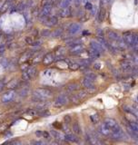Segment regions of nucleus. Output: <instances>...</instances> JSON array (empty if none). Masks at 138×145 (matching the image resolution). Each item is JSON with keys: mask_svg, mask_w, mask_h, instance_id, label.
Returning <instances> with one entry per match:
<instances>
[{"mask_svg": "<svg viewBox=\"0 0 138 145\" xmlns=\"http://www.w3.org/2000/svg\"><path fill=\"white\" fill-rule=\"evenodd\" d=\"M34 100L37 102H43L46 98H49L52 96V92L48 89L45 88H38L34 91Z\"/></svg>", "mask_w": 138, "mask_h": 145, "instance_id": "1", "label": "nucleus"}, {"mask_svg": "<svg viewBox=\"0 0 138 145\" xmlns=\"http://www.w3.org/2000/svg\"><path fill=\"white\" fill-rule=\"evenodd\" d=\"M110 137L111 139L113 140H125L126 138V136H125V132L123 131V130L120 128H118V129H116L112 131L111 134H110Z\"/></svg>", "mask_w": 138, "mask_h": 145, "instance_id": "2", "label": "nucleus"}, {"mask_svg": "<svg viewBox=\"0 0 138 145\" xmlns=\"http://www.w3.org/2000/svg\"><path fill=\"white\" fill-rule=\"evenodd\" d=\"M82 84L85 88H86L88 93H94L95 91V86L93 84V80L89 79L87 77L85 76V78L82 79Z\"/></svg>", "mask_w": 138, "mask_h": 145, "instance_id": "3", "label": "nucleus"}, {"mask_svg": "<svg viewBox=\"0 0 138 145\" xmlns=\"http://www.w3.org/2000/svg\"><path fill=\"white\" fill-rule=\"evenodd\" d=\"M68 101H69V99H68V97L66 94H60L59 96H57V98L56 99L54 105V107L60 108V107L66 105V104L68 102Z\"/></svg>", "mask_w": 138, "mask_h": 145, "instance_id": "4", "label": "nucleus"}, {"mask_svg": "<svg viewBox=\"0 0 138 145\" xmlns=\"http://www.w3.org/2000/svg\"><path fill=\"white\" fill-rule=\"evenodd\" d=\"M134 39H135V34H133L131 33H128V34H125L124 35V41L126 45L128 46H134Z\"/></svg>", "mask_w": 138, "mask_h": 145, "instance_id": "5", "label": "nucleus"}, {"mask_svg": "<svg viewBox=\"0 0 138 145\" xmlns=\"http://www.w3.org/2000/svg\"><path fill=\"white\" fill-rule=\"evenodd\" d=\"M104 123H105V124H106L107 126L112 130V131L120 128V126H119V124H118L117 122H116L115 120H113V119H110V118L105 119V120H104Z\"/></svg>", "mask_w": 138, "mask_h": 145, "instance_id": "6", "label": "nucleus"}, {"mask_svg": "<svg viewBox=\"0 0 138 145\" xmlns=\"http://www.w3.org/2000/svg\"><path fill=\"white\" fill-rule=\"evenodd\" d=\"M90 46H91V48H93V49L97 50L98 52H100L101 54H102V53H104V46H103V45H101L99 42H97V41H95V40L91 41V42H90Z\"/></svg>", "mask_w": 138, "mask_h": 145, "instance_id": "7", "label": "nucleus"}, {"mask_svg": "<svg viewBox=\"0 0 138 145\" xmlns=\"http://www.w3.org/2000/svg\"><path fill=\"white\" fill-rule=\"evenodd\" d=\"M15 97V92L14 91H8L7 93H5L2 96V102H8L13 100Z\"/></svg>", "mask_w": 138, "mask_h": 145, "instance_id": "8", "label": "nucleus"}, {"mask_svg": "<svg viewBox=\"0 0 138 145\" xmlns=\"http://www.w3.org/2000/svg\"><path fill=\"white\" fill-rule=\"evenodd\" d=\"M54 61V54H53V53H48V54H46L45 56H44L43 63L45 65H49V64H51Z\"/></svg>", "mask_w": 138, "mask_h": 145, "instance_id": "9", "label": "nucleus"}, {"mask_svg": "<svg viewBox=\"0 0 138 145\" xmlns=\"http://www.w3.org/2000/svg\"><path fill=\"white\" fill-rule=\"evenodd\" d=\"M83 50H84V46L81 44H78V45L72 46V48L70 49V53L72 54H79L83 52Z\"/></svg>", "mask_w": 138, "mask_h": 145, "instance_id": "10", "label": "nucleus"}, {"mask_svg": "<svg viewBox=\"0 0 138 145\" xmlns=\"http://www.w3.org/2000/svg\"><path fill=\"white\" fill-rule=\"evenodd\" d=\"M100 131H101V133L104 134V135L110 136V134H111L112 132V130L104 122V123H102V124L100 125Z\"/></svg>", "mask_w": 138, "mask_h": 145, "instance_id": "11", "label": "nucleus"}, {"mask_svg": "<svg viewBox=\"0 0 138 145\" xmlns=\"http://www.w3.org/2000/svg\"><path fill=\"white\" fill-rule=\"evenodd\" d=\"M51 9H52V7L50 5H46L43 7L42 9V12H41V16L42 17H46L51 12Z\"/></svg>", "mask_w": 138, "mask_h": 145, "instance_id": "12", "label": "nucleus"}, {"mask_svg": "<svg viewBox=\"0 0 138 145\" xmlns=\"http://www.w3.org/2000/svg\"><path fill=\"white\" fill-rule=\"evenodd\" d=\"M80 28H81V26H80V25H78V24H72V25L69 26L68 31H69V33H70L71 34H76L77 32L80 30Z\"/></svg>", "mask_w": 138, "mask_h": 145, "instance_id": "13", "label": "nucleus"}, {"mask_svg": "<svg viewBox=\"0 0 138 145\" xmlns=\"http://www.w3.org/2000/svg\"><path fill=\"white\" fill-rule=\"evenodd\" d=\"M107 36H108V38L112 41H118L120 39L119 34L114 31H109L108 33H107Z\"/></svg>", "mask_w": 138, "mask_h": 145, "instance_id": "14", "label": "nucleus"}, {"mask_svg": "<svg viewBox=\"0 0 138 145\" xmlns=\"http://www.w3.org/2000/svg\"><path fill=\"white\" fill-rule=\"evenodd\" d=\"M121 67L124 71H130L132 70V68H133V65H132V63L128 61H123L121 62Z\"/></svg>", "mask_w": 138, "mask_h": 145, "instance_id": "15", "label": "nucleus"}, {"mask_svg": "<svg viewBox=\"0 0 138 145\" xmlns=\"http://www.w3.org/2000/svg\"><path fill=\"white\" fill-rule=\"evenodd\" d=\"M66 54V49L63 47H59L58 49L56 51V58L58 59H63L64 54Z\"/></svg>", "mask_w": 138, "mask_h": 145, "instance_id": "16", "label": "nucleus"}, {"mask_svg": "<svg viewBox=\"0 0 138 145\" xmlns=\"http://www.w3.org/2000/svg\"><path fill=\"white\" fill-rule=\"evenodd\" d=\"M78 84H75V83H72V84H68L67 86H66V90H67V92H70V93H72V92H75V91L78 90Z\"/></svg>", "mask_w": 138, "mask_h": 145, "instance_id": "17", "label": "nucleus"}, {"mask_svg": "<svg viewBox=\"0 0 138 145\" xmlns=\"http://www.w3.org/2000/svg\"><path fill=\"white\" fill-rule=\"evenodd\" d=\"M51 134L57 140H66L65 136L62 133H60V132H58L57 131H51Z\"/></svg>", "mask_w": 138, "mask_h": 145, "instance_id": "18", "label": "nucleus"}, {"mask_svg": "<svg viewBox=\"0 0 138 145\" xmlns=\"http://www.w3.org/2000/svg\"><path fill=\"white\" fill-rule=\"evenodd\" d=\"M46 22H47V23H45V25H48V26H53V25L57 24V18L56 17V16H52V17H50Z\"/></svg>", "mask_w": 138, "mask_h": 145, "instance_id": "19", "label": "nucleus"}, {"mask_svg": "<svg viewBox=\"0 0 138 145\" xmlns=\"http://www.w3.org/2000/svg\"><path fill=\"white\" fill-rule=\"evenodd\" d=\"M11 2H12V0H7V1L2 5V7H1V12H2V13H5V12L7 11V9L10 7Z\"/></svg>", "mask_w": 138, "mask_h": 145, "instance_id": "20", "label": "nucleus"}, {"mask_svg": "<svg viewBox=\"0 0 138 145\" xmlns=\"http://www.w3.org/2000/svg\"><path fill=\"white\" fill-rule=\"evenodd\" d=\"M65 138H66V140L70 141V142H78V139L75 135H73V134H66L65 136Z\"/></svg>", "mask_w": 138, "mask_h": 145, "instance_id": "21", "label": "nucleus"}, {"mask_svg": "<svg viewBox=\"0 0 138 145\" xmlns=\"http://www.w3.org/2000/svg\"><path fill=\"white\" fill-rule=\"evenodd\" d=\"M26 72H27V74H28V75L30 76V78H33V77H35V75H36V67H29V68H27Z\"/></svg>", "mask_w": 138, "mask_h": 145, "instance_id": "22", "label": "nucleus"}, {"mask_svg": "<svg viewBox=\"0 0 138 145\" xmlns=\"http://www.w3.org/2000/svg\"><path fill=\"white\" fill-rule=\"evenodd\" d=\"M73 131L75 133H77V134H80L81 133V128L79 126V123L78 122H74L73 123Z\"/></svg>", "mask_w": 138, "mask_h": 145, "instance_id": "23", "label": "nucleus"}, {"mask_svg": "<svg viewBox=\"0 0 138 145\" xmlns=\"http://www.w3.org/2000/svg\"><path fill=\"white\" fill-rule=\"evenodd\" d=\"M90 54H91V58H93V59H95V58H98V57L100 56V54H101V53L98 52L97 50H95V49H93V48H91L90 50Z\"/></svg>", "mask_w": 138, "mask_h": 145, "instance_id": "24", "label": "nucleus"}, {"mask_svg": "<svg viewBox=\"0 0 138 145\" xmlns=\"http://www.w3.org/2000/svg\"><path fill=\"white\" fill-rule=\"evenodd\" d=\"M17 85H18L17 80L14 79V80H12L10 83H8V84H7V88H8V89H14V88H16V87H17Z\"/></svg>", "mask_w": 138, "mask_h": 145, "instance_id": "25", "label": "nucleus"}, {"mask_svg": "<svg viewBox=\"0 0 138 145\" xmlns=\"http://www.w3.org/2000/svg\"><path fill=\"white\" fill-rule=\"evenodd\" d=\"M70 15V10L68 7H64L63 9L60 12V16H63V17H66V16H68Z\"/></svg>", "mask_w": 138, "mask_h": 145, "instance_id": "26", "label": "nucleus"}, {"mask_svg": "<svg viewBox=\"0 0 138 145\" xmlns=\"http://www.w3.org/2000/svg\"><path fill=\"white\" fill-rule=\"evenodd\" d=\"M28 93H29V89L27 88V87H24L19 92V95H20L21 97H25V96H26L28 94Z\"/></svg>", "mask_w": 138, "mask_h": 145, "instance_id": "27", "label": "nucleus"}, {"mask_svg": "<svg viewBox=\"0 0 138 145\" xmlns=\"http://www.w3.org/2000/svg\"><path fill=\"white\" fill-rule=\"evenodd\" d=\"M79 68H80V64L77 63H73L69 64V69H70V70L75 71L77 70V69H79Z\"/></svg>", "mask_w": 138, "mask_h": 145, "instance_id": "28", "label": "nucleus"}, {"mask_svg": "<svg viewBox=\"0 0 138 145\" xmlns=\"http://www.w3.org/2000/svg\"><path fill=\"white\" fill-rule=\"evenodd\" d=\"M62 34V30L61 29H57L56 31H54L51 34V36L52 37H58V36H60Z\"/></svg>", "mask_w": 138, "mask_h": 145, "instance_id": "29", "label": "nucleus"}, {"mask_svg": "<svg viewBox=\"0 0 138 145\" xmlns=\"http://www.w3.org/2000/svg\"><path fill=\"white\" fill-rule=\"evenodd\" d=\"M130 123V126L136 131L138 132V122H129Z\"/></svg>", "mask_w": 138, "mask_h": 145, "instance_id": "30", "label": "nucleus"}, {"mask_svg": "<svg viewBox=\"0 0 138 145\" xmlns=\"http://www.w3.org/2000/svg\"><path fill=\"white\" fill-rule=\"evenodd\" d=\"M85 76L87 77V78H89V79H91V80H93V81L96 78V75H95L94 72H86V75H85Z\"/></svg>", "mask_w": 138, "mask_h": 145, "instance_id": "31", "label": "nucleus"}, {"mask_svg": "<svg viewBox=\"0 0 138 145\" xmlns=\"http://www.w3.org/2000/svg\"><path fill=\"white\" fill-rule=\"evenodd\" d=\"M71 101H72L73 102H75V103H78V102H79V101H80V98L77 94L72 95V96H71Z\"/></svg>", "mask_w": 138, "mask_h": 145, "instance_id": "32", "label": "nucleus"}, {"mask_svg": "<svg viewBox=\"0 0 138 145\" xmlns=\"http://www.w3.org/2000/svg\"><path fill=\"white\" fill-rule=\"evenodd\" d=\"M30 53H25V54H24L22 55V57H21V59H20V62H25V61H26L27 59L29 58L30 57Z\"/></svg>", "mask_w": 138, "mask_h": 145, "instance_id": "33", "label": "nucleus"}, {"mask_svg": "<svg viewBox=\"0 0 138 145\" xmlns=\"http://www.w3.org/2000/svg\"><path fill=\"white\" fill-rule=\"evenodd\" d=\"M22 78L23 80H25V81H28V80H30L31 78H30V76L28 75V74H27V72L25 71V72H23V75H22Z\"/></svg>", "mask_w": 138, "mask_h": 145, "instance_id": "34", "label": "nucleus"}, {"mask_svg": "<svg viewBox=\"0 0 138 145\" xmlns=\"http://www.w3.org/2000/svg\"><path fill=\"white\" fill-rule=\"evenodd\" d=\"M90 119H91V121L94 122V123H96V122H98V116H97V114H94V115H91L90 116Z\"/></svg>", "mask_w": 138, "mask_h": 145, "instance_id": "35", "label": "nucleus"}, {"mask_svg": "<svg viewBox=\"0 0 138 145\" xmlns=\"http://www.w3.org/2000/svg\"><path fill=\"white\" fill-rule=\"evenodd\" d=\"M0 64H1L3 67H7V66H8V61H7V59L3 58L2 60H1V62H0Z\"/></svg>", "mask_w": 138, "mask_h": 145, "instance_id": "36", "label": "nucleus"}, {"mask_svg": "<svg viewBox=\"0 0 138 145\" xmlns=\"http://www.w3.org/2000/svg\"><path fill=\"white\" fill-rule=\"evenodd\" d=\"M86 93H87L86 91H81V92H79V93H77V95L79 96L80 99H82V98H84L85 96H86Z\"/></svg>", "mask_w": 138, "mask_h": 145, "instance_id": "37", "label": "nucleus"}, {"mask_svg": "<svg viewBox=\"0 0 138 145\" xmlns=\"http://www.w3.org/2000/svg\"><path fill=\"white\" fill-rule=\"evenodd\" d=\"M27 113L28 114H30L31 116H36L38 114V113H37V111L36 110H29V111L27 112Z\"/></svg>", "mask_w": 138, "mask_h": 145, "instance_id": "38", "label": "nucleus"}, {"mask_svg": "<svg viewBox=\"0 0 138 145\" xmlns=\"http://www.w3.org/2000/svg\"><path fill=\"white\" fill-rule=\"evenodd\" d=\"M6 51V46L4 44H0V55H2Z\"/></svg>", "mask_w": 138, "mask_h": 145, "instance_id": "39", "label": "nucleus"}, {"mask_svg": "<svg viewBox=\"0 0 138 145\" xmlns=\"http://www.w3.org/2000/svg\"><path fill=\"white\" fill-rule=\"evenodd\" d=\"M64 121H65V122H66V123H69V122H71L70 115H66V116H65V118H64Z\"/></svg>", "mask_w": 138, "mask_h": 145, "instance_id": "40", "label": "nucleus"}, {"mask_svg": "<svg viewBox=\"0 0 138 145\" xmlns=\"http://www.w3.org/2000/svg\"><path fill=\"white\" fill-rule=\"evenodd\" d=\"M41 115L43 116V117H46V116H48L50 114V113L48 111H45V112H43V113H40Z\"/></svg>", "mask_w": 138, "mask_h": 145, "instance_id": "41", "label": "nucleus"}, {"mask_svg": "<svg viewBox=\"0 0 138 145\" xmlns=\"http://www.w3.org/2000/svg\"><path fill=\"white\" fill-rule=\"evenodd\" d=\"M51 72H52V71H51V70H46V71H45V72H44V75H47V76H50V75H52Z\"/></svg>", "mask_w": 138, "mask_h": 145, "instance_id": "42", "label": "nucleus"}, {"mask_svg": "<svg viewBox=\"0 0 138 145\" xmlns=\"http://www.w3.org/2000/svg\"><path fill=\"white\" fill-rule=\"evenodd\" d=\"M94 68H95V69H96V70H99L100 68H101V63H95V65H94Z\"/></svg>", "mask_w": 138, "mask_h": 145, "instance_id": "43", "label": "nucleus"}, {"mask_svg": "<svg viewBox=\"0 0 138 145\" xmlns=\"http://www.w3.org/2000/svg\"><path fill=\"white\" fill-rule=\"evenodd\" d=\"M49 31H47V30H46V31H43L42 32V35L43 36H48L49 35Z\"/></svg>", "mask_w": 138, "mask_h": 145, "instance_id": "44", "label": "nucleus"}, {"mask_svg": "<svg viewBox=\"0 0 138 145\" xmlns=\"http://www.w3.org/2000/svg\"><path fill=\"white\" fill-rule=\"evenodd\" d=\"M43 136H44V137H45V139H49V138H50L49 133H48V132H46V131H45V132H44V133H43Z\"/></svg>", "mask_w": 138, "mask_h": 145, "instance_id": "45", "label": "nucleus"}, {"mask_svg": "<svg viewBox=\"0 0 138 145\" xmlns=\"http://www.w3.org/2000/svg\"><path fill=\"white\" fill-rule=\"evenodd\" d=\"M4 85H5L4 81H0V92L3 90V88H4Z\"/></svg>", "mask_w": 138, "mask_h": 145, "instance_id": "46", "label": "nucleus"}, {"mask_svg": "<svg viewBox=\"0 0 138 145\" xmlns=\"http://www.w3.org/2000/svg\"><path fill=\"white\" fill-rule=\"evenodd\" d=\"M25 41H26L27 44H33V40H32V38H30V37H27L26 39H25Z\"/></svg>", "mask_w": 138, "mask_h": 145, "instance_id": "47", "label": "nucleus"}, {"mask_svg": "<svg viewBox=\"0 0 138 145\" xmlns=\"http://www.w3.org/2000/svg\"><path fill=\"white\" fill-rule=\"evenodd\" d=\"M43 133H44V132H41L40 131H36V134L37 136H38V137H41V136H43Z\"/></svg>", "mask_w": 138, "mask_h": 145, "instance_id": "48", "label": "nucleus"}, {"mask_svg": "<svg viewBox=\"0 0 138 145\" xmlns=\"http://www.w3.org/2000/svg\"><path fill=\"white\" fill-rule=\"evenodd\" d=\"M11 136H12L11 132H7V133L6 134V136H5V137H6V138H7V137H11Z\"/></svg>", "mask_w": 138, "mask_h": 145, "instance_id": "49", "label": "nucleus"}, {"mask_svg": "<svg viewBox=\"0 0 138 145\" xmlns=\"http://www.w3.org/2000/svg\"><path fill=\"white\" fill-rule=\"evenodd\" d=\"M91 7H92V6H91L90 4H87L86 5V8H88V9H90Z\"/></svg>", "mask_w": 138, "mask_h": 145, "instance_id": "50", "label": "nucleus"}, {"mask_svg": "<svg viewBox=\"0 0 138 145\" xmlns=\"http://www.w3.org/2000/svg\"><path fill=\"white\" fill-rule=\"evenodd\" d=\"M35 143H36V144H43V141H36V142H35Z\"/></svg>", "mask_w": 138, "mask_h": 145, "instance_id": "51", "label": "nucleus"}, {"mask_svg": "<svg viewBox=\"0 0 138 145\" xmlns=\"http://www.w3.org/2000/svg\"><path fill=\"white\" fill-rule=\"evenodd\" d=\"M136 102H137V103H138V94H137V96H136Z\"/></svg>", "mask_w": 138, "mask_h": 145, "instance_id": "52", "label": "nucleus"}, {"mask_svg": "<svg viewBox=\"0 0 138 145\" xmlns=\"http://www.w3.org/2000/svg\"><path fill=\"white\" fill-rule=\"evenodd\" d=\"M0 39H1V36H0Z\"/></svg>", "mask_w": 138, "mask_h": 145, "instance_id": "53", "label": "nucleus"}, {"mask_svg": "<svg viewBox=\"0 0 138 145\" xmlns=\"http://www.w3.org/2000/svg\"><path fill=\"white\" fill-rule=\"evenodd\" d=\"M110 1H112V0H110Z\"/></svg>", "mask_w": 138, "mask_h": 145, "instance_id": "54", "label": "nucleus"}]
</instances>
